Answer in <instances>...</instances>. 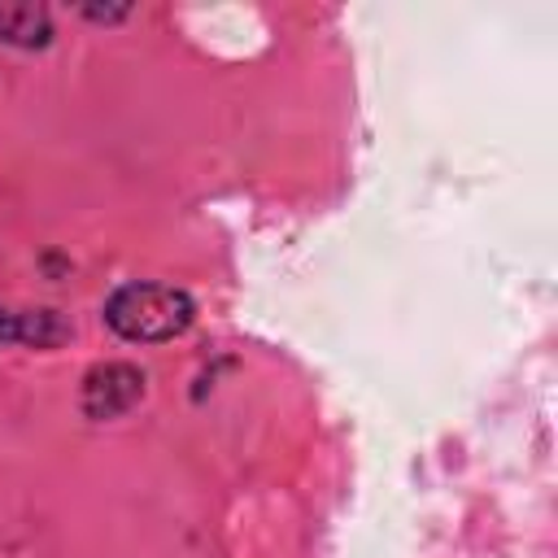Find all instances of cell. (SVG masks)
I'll list each match as a JSON object with an SVG mask.
<instances>
[{
	"instance_id": "6da1fadb",
	"label": "cell",
	"mask_w": 558,
	"mask_h": 558,
	"mask_svg": "<svg viewBox=\"0 0 558 558\" xmlns=\"http://www.w3.org/2000/svg\"><path fill=\"white\" fill-rule=\"evenodd\" d=\"M196 305L183 288L170 283H122L105 301V323L135 344H161L192 327Z\"/></svg>"
},
{
	"instance_id": "5b68a950",
	"label": "cell",
	"mask_w": 558,
	"mask_h": 558,
	"mask_svg": "<svg viewBox=\"0 0 558 558\" xmlns=\"http://www.w3.org/2000/svg\"><path fill=\"white\" fill-rule=\"evenodd\" d=\"M83 13H87L92 22H122V17H126V4H113V9H92V4H87Z\"/></svg>"
},
{
	"instance_id": "7a4b0ae2",
	"label": "cell",
	"mask_w": 558,
	"mask_h": 558,
	"mask_svg": "<svg viewBox=\"0 0 558 558\" xmlns=\"http://www.w3.org/2000/svg\"><path fill=\"white\" fill-rule=\"evenodd\" d=\"M144 397V371L131 362H100L83 379V414L87 418H118Z\"/></svg>"
},
{
	"instance_id": "277c9868",
	"label": "cell",
	"mask_w": 558,
	"mask_h": 558,
	"mask_svg": "<svg viewBox=\"0 0 558 558\" xmlns=\"http://www.w3.org/2000/svg\"><path fill=\"white\" fill-rule=\"evenodd\" d=\"M0 39L17 44V48H44L52 39V17L44 4H26V0H4L0 4Z\"/></svg>"
},
{
	"instance_id": "3957f363",
	"label": "cell",
	"mask_w": 558,
	"mask_h": 558,
	"mask_svg": "<svg viewBox=\"0 0 558 558\" xmlns=\"http://www.w3.org/2000/svg\"><path fill=\"white\" fill-rule=\"evenodd\" d=\"M70 336V323L57 310H4L0 305V349L4 344H35L52 349Z\"/></svg>"
}]
</instances>
